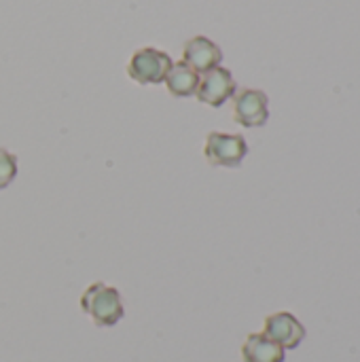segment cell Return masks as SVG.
<instances>
[{
    "label": "cell",
    "instance_id": "30bf717a",
    "mask_svg": "<svg viewBox=\"0 0 360 362\" xmlns=\"http://www.w3.org/2000/svg\"><path fill=\"white\" fill-rule=\"evenodd\" d=\"M17 157L6 148H0V191L6 189L17 176Z\"/></svg>",
    "mask_w": 360,
    "mask_h": 362
},
{
    "label": "cell",
    "instance_id": "8992f818",
    "mask_svg": "<svg viewBox=\"0 0 360 362\" xmlns=\"http://www.w3.org/2000/svg\"><path fill=\"white\" fill-rule=\"evenodd\" d=\"M265 337L276 341L284 350H295L306 339V327L289 312H278L265 318Z\"/></svg>",
    "mask_w": 360,
    "mask_h": 362
},
{
    "label": "cell",
    "instance_id": "52a82bcc",
    "mask_svg": "<svg viewBox=\"0 0 360 362\" xmlns=\"http://www.w3.org/2000/svg\"><path fill=\"white\" fill-rule=\"evenodd\" d=\"M182 62L189 64L197 74H206L221 66L223 51L214 40L206 36H193L182 47Z\"/></svg>",
    "mask_w": 360,
    "mask_h": 362
},
{
    "label": "cell",
    "instance_id": "277c9868",
    "mask_svg": "<svg viewBox=\"0 0 360 362\" xmlns=\"http://www.w3.org/2000/svg\"><path fill=\"white\" fill-rule=\"evenodd\" d=\"M233 119L244 127H263L269 119V100L261 89H240L233 93Z\"/></svg>",
    "mask_w": 360,
    "mask_h": 362
},
{
    "label": "cell",
    "instance_id": "6da1fadb",
    "mask_svg": "<svg viewBox=\"0 0 360 362\" xmlns=\"http://www.w3.org/2000/svg\"><path fill=\"white\" fill-rule=\"evenodd\" d=\"M81 310L100 329L115 327L117 322H121L125 314L121 293L104 282H93L91 286H87V291L81 297Z\"/></svg>",
    "mask_w": 360,
    "mask_h": 362
},
{
    "label": "cell",
    "instance_id": "3957f363",
    "mask_svg": "<svg viewBox=\"0 0 360 362\" xmlns=\"http://www.w3.org/2000/svg\"><path fill=\"white\" fill-rule=\"evenodd\" d=\"M248 155V144L240 134L210 132L204 144V157L212 168H240Z\"/></svg>",
    "mask_w": 360,
    "mask_h": 362
},
{
    "label": "cell",
    "instance_id": "7a4b0ae2",
    "mask_svg": "<svg viewBox=\"0 0 360 362\" xmlns=\"http://www.w3.org/2000/svg\"><path fill=\"white\" fill-rule=\"evenodd\" d=\"M172 64L174 62L166 51L155 47H144L132 55L127 64V74L138 85H159L166 81Z\"/></svg>",
    "mask_w": 360,
    "mask_h": 362
},
{
    "label": "cell",
    "instance_id": "9c48e42d",
    "mask_svg": "<svg viewBox=\"0 0 360 362\" xmlns=\"http://www.w3.org/2000/svg\"><path fill=\"white\" fill-rule=\"evenodd\" d=\"M163 83H166L168 91L174 98H189V95H195V91H197L199 74L189 64H185L180 59V62L172 64V68H170V72H168Z\"/></svg>",
    "mask_w": 360,
    "mask_h": 362
},
{
    "label": "cell",
    "instance_id": "5b68a950",
    "mask_svg": "<svg viewBox=\"0 0 360 362\" xmlns=\"http://www.w3.org/2000/svg\"><path fill=\"white\" fill-rule=\"evenodd\" d=\"M238 91L236 78L231 74V70L219 66L206 74H199V85L195 91V98L202 104H208L212 108L223 106L229 98H233V93Z\"/></svg>",
    "mask_w": 360,
    "mask_h": 362
},
{
    "label": "cell",
    "instance_id": "ba28073f",
    "mask_svg": "<svg viewBox=\"0 0 360 362\" xmlns=\"http://www.w3.org/2000/svg\"><path fill=\"white\" fill-rule=\"evenodd\" d=\"M244 362H284V348L265 337L263 333H252L242 346Z\"/></svg>",
    "mask_w": 360,
    "mask_h": 362
}]
</instances>
